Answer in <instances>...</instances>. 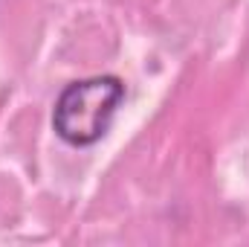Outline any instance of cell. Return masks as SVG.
<instances>
[{
	"label": "cell",
	"mask_w": 249,
	"mask_h": 247,
	"mask_svg": "<svg viewBox=\"0 0 249 247\" xmlns=\"http://www.w3.org/2000/svg\"><path fill=\"white\" fill-rule=\"evenodd\" d=\"M124 99V84L116 76H96L67 84L53 111V128L70 145H93L110 128Z\"/></svg>",
	"instance_id": "obj_1"
}]
</instances>
